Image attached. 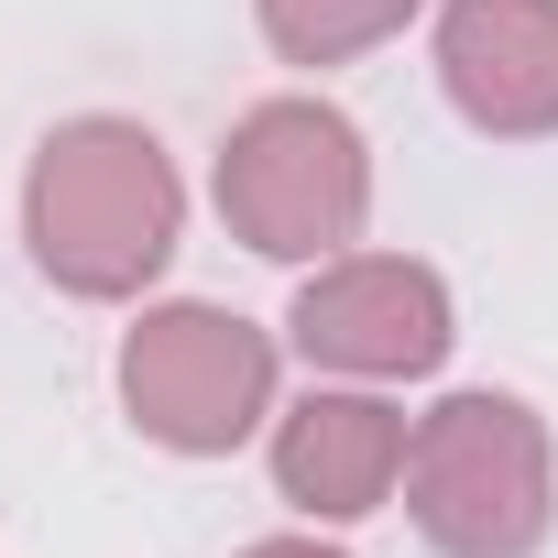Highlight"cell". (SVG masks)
Masks as SVG:
<instances>
[{
  "label": "cell",
  "mask_w": 558,
  "mask_h": 558,
  "mask_svg": "<svg viewBox=\"0 0 558 558\" xmlns=\"http://www.w3.org/2000/svg\"><path fill=\"white\" fill-rule=\"evenodd\" d=\"M175 230H186V186L143 121L88 110V121L45 132V154L23 175V252L56 296H88V307L143 296L175 263Z\"/></svg>",
  "instance_id": "cell-1"
},
{
  "label": "cell",
  "mask_w": 558,
  "mask_h": 558,
  "mask_svg": "<svg viewBox=\"0 0 558 558\" xmlns=\"http://www.w3.org/2000/svg\"><path fill=\"white\" fill-rule=\"evenodd\" d=\"M405 514L438 558H536L558 525V438L525 395H449L405 438Z\"/></svg>",
  "instance_id": "cell-2"
},
{
  "label": "cell",
  "mask_w": 558,
  "mask_h": 558,
  "mask_svg": "<svg viewBox=\"0 0 558 558\" xmlns=\"http://www.w3.org/2000/svg\"><path fill=\"white\" fill-rule=\"evenodd\" d=\"M219 219L263 263H340L373 219V154L329 99H263L219 143Z\"/></svg>",
  "instance_id": "cell-3"
},
{
  "label": "cell",
  "mask_w": 558,
  "mask_h": 558,
  "mask_svg": "<svg viewBox=\"0 0 558 558\" xmlns=\"http://www.w3.org/2000/svg\"><path fill=\"white\" fill-rule=\"evenodd\" d=\"M121 405L175 460H230L274 416V340L230 307H154L121 340Z\"/></svg>",
  "instance_id": "cell-4"
},
{
  "label": "cell",
  "mask_w": 558,
  "mask_h": 558,
  "mask_svg": "<svg viewBox=\"0 0 558 558\" xmlns=\"http://www.w3.org/2000/svg\"><path fill=\"white\" fill-rule=\"evenodd\" d=\"M286 340L318 362V373H362V384H416L449 362V286L405 252H340L296 286V318Z\"/></svg>",
  "instance_id": "cell-5"
},
{
  "label": "cell",
  "mask_w": 558,
  "mask_h": 558,
  "mask_svg": "<svg viewBox=\"0 0 558 558\" xmlns=\"http://www.w3.org/2000/svg\"><path fill=\"white\" fill-rule=\"evenodd\" d=\"M438 88L493 143L558 132V0H449L438 12Z\"/></svg>",
  "instance_id": "cell-6"
},
{
  "label": "cell",
  "mask_w": 558,
  "mask_h": 558,
  "mask_svg": "<svg viewBox=\"0 0 558 558\" xmlns=\"http://www.w3.org/2000/svg\"><path fill=\"white\" fill-rule=\"evenodd\" d=\"M405 438H416V427H405L384 395H307V405L274 416V482H286L296 514L351 525V514H373V504L405 482Z\"/></svg>",
  "instance_id": "cell-7"
},
{
  "label": "cell",
  "mask_w": 558,
  "mask_h": 558,
  "mask_svg": "<svg viewBox=\"0 0 558 558\" xmlns=\"http://www.w3.org/2000/svg\"><path fill=\"white\" fill-rule=\"evenodd\" d=\"M252 12H263V45L286 66H351L384 34H405L427 0H252Z\"/></svg>",
  "instance_id": "cell-8"
},
{
  "label": "cell",
  "mask_w": 558,
  "mask_h": 558,
  "mask_svg": "<svg viewBox=\"0 0 558 558\" xmlns=\"http://www.w3.org/2000/svg\"><path fill=\"white\" fill-rule=\"evenodd\" d=\"M241 558H340V547H318V536H263V547H241Z\"/></svg>",
  "instance_id": "cell-9"
}]
</instances>
